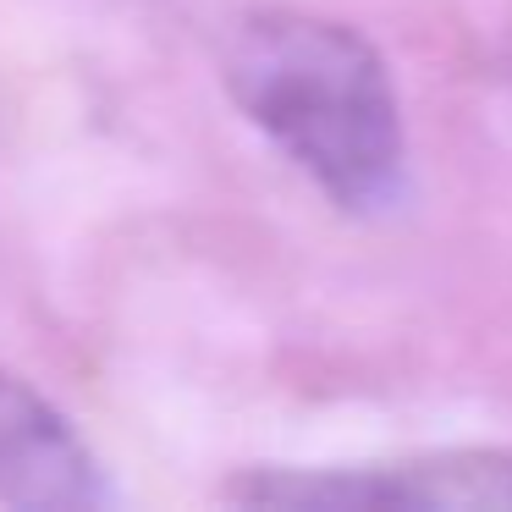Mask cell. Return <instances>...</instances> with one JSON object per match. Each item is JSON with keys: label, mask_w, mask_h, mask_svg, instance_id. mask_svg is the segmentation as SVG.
Instances as JSON below:
<instances>
[{"label": "cell", "mask_w": 512, "mask_h": 512, "mask_svg": "<svg viewBox=\"0 0 512 512\" xmlns=\"http://www.w3.org/2000/svg\"><path fill=\"white\" fill-rule=\"evenodd\" d=\"M232 105L347 215L402 199L408 133L391 67L353 23L320 12H248L221 50Z\"/></svg>", "instance_id": "6da1fadb"}, {"label": "cell", "mask_w": 512, "mask_h": 512, "mask_svg": "<svg viewBox=\"0 0 512 512\" xmlns=\"http://www.w3.org/2000/svg\"><path fill=\"white\" fill-rule=\"evenodd\" d=\"M248 507L292 512H364V507H413V512H512V452L496 446H452V452L397 457L358 468H254L226 485Z\"/></svg>", "instance_id": "7a4b0ae2"}, {"label": "cell", "mask_w": 512, "mask_h": 512, "mask_svg": "<svg viewBox=\"0 0 512 512\" xmlns=\"http://www.w3.org/2000/svg\"><path fill=\"white\" fill-rule=\"evenodd\" d=\"M111 496L100 457L67 413L23 375L0 369V507L89 512L111 507Z\"/></svg>", "instance_id": "3957f363"}]
</instances>
